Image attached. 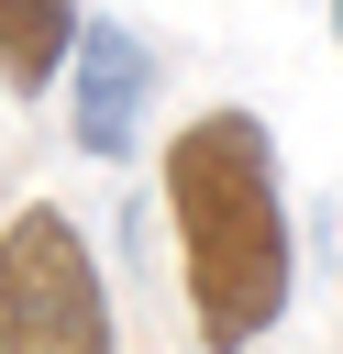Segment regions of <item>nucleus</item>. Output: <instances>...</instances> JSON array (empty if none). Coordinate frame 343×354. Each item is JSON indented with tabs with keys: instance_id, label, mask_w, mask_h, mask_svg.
Returning <instances> with one entry per match:
<instances>
[{
	"instance_id": "f257e3e1",
	"label": "nucleus",
	"mask_w": 343,
	"mask_h": 354,
	"mask_svg": "<svg viewBox=\"0 0 343 354\" xmlns=\"http://www.w3.org/2000/svg\"><path fill=\"white\" fill-rule=\"evenodd\" d=\"M166 221H177V277L199 354H243L277 332L299 243H288V166L254 111H199L166 144Z\"/></svg>"
},
{
	"instance_id": "f03ea898",
	"label": "nucleus",
	"mask_w": 343,
	"mask_h": 354,
	"mask_svg": "<svg viewBox=\"0 0 343 354\" xmlns=\"http://www.w3.org/2000/svg\"><path fill=\"white\" fill-rule=\"evenodd\" d=\"M0 354H111V288L55 199L0 221Z\"/></svg>"
},
{
	"instance_id": "7ed1b4c3",
	"label": "nucleus",
	"mask_w": 343,
	"mask_h": 354,
	"mask_svg": "<svg viewBox=\"0 0 343 354\" xmlns=\"http://www.w3.org/2000/svg\"><path fill=\"white\" fill-rule=\"evenodd\" d=\"M144 100H155V55H144V33H122V22H77V44H66V133H77L89 166H122V155H133Z\"/></svg>"
},
{
	"instance_id": "20e7f679",
	"label": "nucleus",
	"mask_w": 343,
	"mask_h": 354,
	"mask_svg": "<svg viewBox=\"0 0 343 354\" xmlns=\"http://www.w3.org/2000/svg\"><path fill=\"white\" fill-rule=\"evenodd\" d=\"M77 44V0H0V77L11 88H55Z\"/></svg>"
},
{
	"instance_id": "39448f33",
	"label": "nucleus",
	"mask_w": 343,
	"mask_h": 354,
	"mask_svg": "<svg viewBox=\"0 0 343 354\" xmlns=\"http://www.w3.org/2000/svg\"><path fill=\"white\" fill-rule=\"evenodd\" d=\"M332 44H343V0H332Z\"/></svg>"
}]
</instances>
